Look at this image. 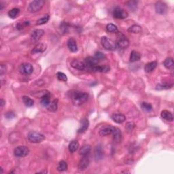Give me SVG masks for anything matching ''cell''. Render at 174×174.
Returning a JSON list of instances; mask_svg holds the SVG:
<instances>
[{"label": "cell", "mask_w": 174, "mask_h": 174, "mask_svg": "<svg viewBox=\"0 0 174 174\" xmlns=\"http://www.w3.org/2000/svg\"><path fill=\"white\" fill-rule=\"evenodd\" d=\"M44 31L42 29H36L34 30V31H32L31 35V38L33 41L34 42H37L40 39L42 38V37L44 36Z\"/></svg>", "instance_id": "16"}, {"label": "cell", "mask_w": 174, "mask_h": 174, "mask_svg": "<svg viewBox=\"0 0 174 174\" xmlns=\"http://www.w3.org/2000/svg\"><path fill=\"white\" fill-rule=\"evenodd\" d=\"M90 163V159L89 157V155H86V156H82V158L78 164V169L80 170H85L89 167Z\"/></svg>", "instance_id": "12"}, {"label": "cell", "mask_w": 174, "mask_h": 174, "mask_svg": "<svg viewBox=\"0 0 174 174\" xmlns=\"http://www.w3.org/2000/svg\"><path fill=\"white\" fill-rule=\"evenodd\" d=\"M128 31L133 34H140L142 31V29L138 24H133L128 29Z\"/></svg>", "instance_id": "30"}, {"label": "cell", "mask_w": 174, "mask_h": 174, "mask_svg": "<svg viewBox=\"0 0 174 174\" xmlns=\"http://www.w3.org/2000/svg\"><path fill=\"white\" fill-rule=\"evenodd\" d=\"M15 116L16 115L14 114V112H8L5 114V117L7 118V119H9V120L12 119V118H14Z\"/></svg>", "instance_id": "45"}, {"label": "cell", "mask_w": 174, "mask_h": 174, "mask_svg": "<svg viewBox=\"0 0 174 174\" xmlns=\"http://www.w3.org/2000/svg\"><path fill=\"white\" fill-rule=\"evenodd\" d=\"M167 4L163 1H157L155 4V10L159 14H165L167 12Z\"/></svg>", "instance_id": "9"}, {"label": "cell", "mask_w": 174, "mask_h": 174, "mask_svg": "<svg viewBox=\"0 0 174 174\" xmlns=\"http://www.w3.org/2000/svg\"><path fill=\"white\" fill-rule=\"evenodd\" d=\"M0 6H1V8H0V10H2V9H3V4H2V3H0Z\"/></svg>", "instance_id": "48"}, {"label": "cell", "mask_w": 174, "mask_h": 174, "mask_svg": "<svg viewBox=\"0 0 174 174\" xmlns=\"http://www.w3.org/2000/svg\"><path fill=\"white\" fill-rule=\"evenodd\" d=\"M163 65L168 69H171L173 68V60L171 57L167 58L163 62Z\"/></svg>", "instance_id": "31"}, {"label": "cell", "mask_w": 174, "mask_h": 174, "mask_svg": "<svg viewBox=\"0 0 174 174\" xmlns=\"http://www.w3.org/2000/svg\"><path fill=\"white\" fill-rule=\"evenodd\" d=\"M50 103V93L47 94V95H44L42 98H41L40 103L41 106L43 107H47Z\"/></svg>", "instance_id": "27"}, {"label": "cell", "mask_w": 174, "mask_h": 174, "mask_svg": "<svg viewBox=\"0 0 174 174\" xmlns=\"http://www.w3.org/2000/svg\"><path fill=\"white\" fill-rule=\"evenodd\" d=\"M101 45L103 46V47L106 50H110V51H114L115 50L116 48V43L112 41V40H110L108 38H107L106 36H103L102 37L101 39Z\"/></svg>", "instance_id": "4"}, {"label": "cell", "mask_w": 174, "mask_h": 174, "mask_svg": "<svg viewBox=\"0 0 174 174\" xmlns=\"http://www.w3.org/2000/svg\"><path fill=\"white\" fill-rule=\"evenodd\" d=\"M29 24V21H23L22 22H19L16 24V29H17L18 30L23 29L24 27H26Z\"/></svg>", "instance_id": "38"}, {"label": "cell", "mask_w": 174, "mask_h": 174, "mask_svg": "<svg viewBox=\"0 0 174 174\" xmlns=\"http://www.w3.org/2000/svg\"><path fill=\"white\" fill-rule=\"evenodd\" d=\"M103 150L101 145H98L95 147L94 150V157L96 161H100L103 158Z\"/></svg>", "instance_id": "14"}, {"label": "cell", "mask_w": 174, "mask_h": 174, "mask_svg": "<svg viewBox=\"0 0 174 174\" xmlns=\"http://www.w3.org/2000/svg\"><path fill=\"white\" fill-rule=\"evenodd\" d=\"M70 65L73 68L78 69V70L82 71L86 68L85 63L82 62V61L78 60V59H73V60L71 62Z\"/></svg>", "instance_id": "13"}, {"label": "cell", "mask_w": 174, "mask_h": 174, "mask_svg": "<svg viewBox=\"0 0 174 174\" xmlns=\"http://www.w3.org/2000/svg\"><path fill=\"white\" fill-rule=\"evenodd\" d=\"M70 97L74 105L80 106L87 101L89 99V95L85 92L74 91L71 93Z\"/></svg>", "instance_id": "1"}, {"label": "cell", "mask_w": 174, "mask_h": 174, "mask_svg": "<svg viewBox=\"0 0 174 174\" xmlns=\"http://www.w3.org/2000/svg\"><path fill=\"white\" fill-rule=\"evenodd\" d=\"M106 29L108 32L110 33H116L118 32V27L117 26L112 23H109L106 26Z\"/></svg>", "instance_id": "37"}, {"label": "cell", "mask_w": 174, "mask_h": 174, "mask_svg": "<svg viewBox=\"0 0 174 174\" xmlns=\"http://www.w3.org/2000/svg\"><path fill=\"white\" fill-rule=\"evenodd\" d=\"M34 71V67L30 63H22L19 67V71L20 73L24 75H30Z\"/></svg>", "instance_id": "8"}, {"label": "cell", "mask_w": 174, "mask_h": 174, "mask_svg": "<svg viewBox=\"0 0 174 174\" xmlns=\"http://www.w3.org/2000/svg\"><path fill=\"white\" fill-rule=\"evenodd\" d=\"M157 66V61H154L152 62H150L145 65L144 70L146 73H150L152 71H154Z\"/></svg>", "instance_id": "22"}, {"label": "cell", "mask_w": 174, "mask_h": 174, "mask_svg": "<svg viewBox=\"0 0 174 174\" xmlns=\"http://www.w3.org/2000/svg\"><path fill=\"white\" fill-rule=\"evenodd\" d=\"M112 119L117 124H122L126 120V116L122 114H114L112 116Z\"/></svg>", "instance_id": "19"}, {"label": "cell", "mask_w": 174, "mask_h": 174, "mask_svg": "<svg viewBox=\"0 0 174 174\" xmlns=\"http://www.w3.org/2000/svg\"><path fill=\"white\" fill-rule=\"evenodd\" d=\"M114 128H115L114 126L111 125H106L103 126V127L100 129L99 132V136L101 137H104L109 136V135H112L114 130Z\"/></svg>", "instance_id": "11"}, {"label": "cell", "mask_w": 174, "mask_h": 174, "mask_svg": "<svg viewBox=\"0 0 174 174\" xmlns=\"http://www.w3.org/2000/svg\"><path fill=\"white\" fill-rule=\"evenodd\" d=\"M29 150L27 146H19L14 149V154L17 157H24L29 154Z\"/></svg>", "instance_id": "6"}, {"label": "cell", "mask_w": 174, "mask_h": 174, "mask_svg": "<svg viewBox=\"0 0 174 174\" xmlns=\"http://www.w3.org/2000/svg\"><path fill=\"white\" fill-rule=\"evenodd\" d=\"M67 167H68V166H67V163L65 162V161H61L59 163L57 169H58L59 171H64L67 170Z\"/></svg>", "instance_id": "36"}, {"label": "cell", "mask_w": 174, "mask_h": 174, "mask_svg": "<svg viewBox=\"0 0 174 174\" xmlns=\"http://www.w3.org/2000/svg\"><path fill=\"white\" fill-rule=\"evenodd\" d=\"M99 61H98L95 57H89L85 59V66L88 67V69L89 70H91L94 67H95L96 65H98Z\"/></svg>", "instance_id": "10"}, {"label": "cell", "mask_w": 174, "mask_h": 174, "mask_svg": "<svg viewBox=\"0 0 174 174\" xmlns=\"http://www.w3.org/2000/svg\"><path fill=\"white\" fill-rule=\"evenodd\" d=\"M128 7L133 10H135L137 8V2L135 1H129L127 3Z\"/></svg>", "instance_id": "44"}, {"label": "cell", "mask_w": 174, "mask_h": 174, "mask_svg": "<svg viewBox=\"0 0 174 174\" xmlns=\"http://www.w3.org/2000/svg\"><path fill=\"white\" fill-rule=\"evenodd\" d=\"M116 44L117 48L121 49V50H124V49L127 48L129 46V41L126 38V37L120 32V36L118 38Z\"/></svg>", "instance_id": "5"}, {"label": "cell", "mask_w": 174, "mask_h": 174, "mask_svg": "<svg viewBox=\"0 0 174 174\" xmlns=\"http://www.w3.org/2000/svg\"><path fill=\"white\" fill-rule=\"evenodd\" d=\"M67 45L68 47L69 50L72 52H75L78 51V46L76 41L74 38H69L67 42Z\"/></svg>", "instance_id": "17"}, {"label": "cell", "mask_w": 174, "mask_h": 174, "mask_svg": "<svg viewBox=\"0 0 174 174\" xmlns=\"http://www.w3.org/2000/svg\"><path fill=\"white\" fill-rule=\"evenodd\" d=\"M91 147L90 145H84L83 146L81 147V148L79 150V154L81 156H86V155H89L91 152Z\"/></svg>", "instance_id": "25"}, {"label": "cell", "mask_w": 174, "mask_h": 174, "mask_svg": "<svg viewBox=\"0 0 174 174\" xmlns=\"http://www.w3.org/2000/svg\"><path fill=\"white\" fill-rule=\"evenodd\" d=\"M48 93H50V92L46 91V90H42V91H40L36 92V93H32L31 95L36 98H42L44 95H46Z\"/></svg>", "instance_id": "34"}, {"label": "cell", "mask_w": 174, "mask_h": 174, "mask_svg": "<svg viewBox=\"0 0 174 174\" xmlns=\"http://www.w3.org/2000/svg\"><path fill=\"white\" fill-rule=\"evenodd\" d=\"M112 136H113V140L116 143H120L122 140V132L120 129L115 127L113 133H112Z\"/></svg>", "instance_id": "21"}, {"label": "cell", "mask_w": 174, "mask_h": 174, "mask_svg": "<svg viewBox=\"0 0 174 174\" xmlns=\"http://www.w3.org/2000/svg\"><path fill=\"white\" fill-rule=\"evenodd\" d=\"M129 14L127 12L120 8H116L113 11V17L116 19H124L127 18Z\"/></svg>", "instance_id": "7"}, {"label": "cell", "mask_w": 174, "mask_h": 174, "mask_svg": "<svg viewBox=\"0 0 174 174\" xmlns=\"http://www.w3.org/2000/svg\"><path fill=\"white\" fill-rule=\"evenodd\" d=\"M1 173H3V169L1 168Z\"/></svg>", "instance_id": "49"}, {"label": "cell", "mask_w": 174, "mask_h": 174, "mask_svg": "<svg viewBox=\"0 0 174 174\" xmlns=\"http://www.w3.org/2000/svg\"><path fill=\"white\" fill-rule=\"evenodd\" d=\"M69 27V25L67 22L63 21L62 22H61V24L60 25V29L61 30V31H62L63 34H65V33H66L67 31V30H68Z\"/></svg>", "instance_id": "41"}, {"label": "cell", "mask_w": 174, "mask_h": 174, "mask_svg": "<svg viewBox=\"0 0 174 174\" xmlns=\"http://www.w3.org/2000/svg\"><path fill=\"white\" fill-rule=\"evenodd\" d=\"M47 110L51 112H55L57 110L58 108V99H55L53 101H50L49 105L46 107Z\"/></svg>", "instance_id": "24"}, {"label": "cell", "mask_w": 174, "mask_h": 174, "mask_svg": "<svg viewBox=\"0 0 174 174\" xmlns=\"http://www.w3.org/2000/svg\"><path fill=\"white\" fill-rule=\"evenodd\" d=\"M57 78H58L59 80H61V81H63V82H66L67 80V75L65 74L63 72H57Z\"/></svg>", "instance_id": "39"}, {"label": "cell", "mask_w": 174, "mask_h": 174, "mask_svg": "<svg viewBox=\"0 0 174 174\" xmlns=\"http://www.w3.org/2000/svg\"><path fill=\"white\" fill-rule=\"evenodd\" d=\"M95 57L98 61H102L106 59V55L101 52H96L95 54Z\"/></svg>", "instance_id": "42"}, {"label": "cell", "mask_w": 174, "mask_h": 174, "mask_svg": "<svg viewBox=\"0 0 174 174\" xmlns=\"http://www.w3.org/2000/svg\"><path fill=\"white\" fill-rule=\"evenodd\" d=\"M161 117H162L163 119L167 120V121H173V114L171 112L168 111V110H163V111L161 112Z\"/></svg>", "instance_id": "23"}, {"label": "cell", "mask_w": 174, "mask_h": 174, "mask_svg": "<svg viewBox=\"0 0 174 174\" xmlns=\"http://www.w3.org/2000/svg\"><path fill=\"white\" fill-rule=\"evenodd\" d=\"M78 147H79L78 142V141L73 140V141H72V142H71L70 144H69V146H68L69 151L71 153L75 152V151L78 149Z\"/></svg>", "instance_id": "28"}, {"label": "cell", "mask_w": 174, "mask_h": 174, "mask_svg": "<svg viewBox=\"0 0 174 174\" xmlns=\"http://www.w3.org/2000/svg\"><path fill=\"white\" fill-rule=\"evenodd\" d=\"M22 101H23L24 105L27 106V107H31L34 104V100L29 97H27V96H23L22 97Z\"/></svg>", "instance_id": "33"}, {"label": "cell", "mask_w": 174, "mask_h": 174, "mask_svg": "<svg viewBox=\"0 0 174 174\" xmlns=\"http://www.w3.org/2000/svg\"><path fill=\"white\" fill-rule=\"evenodd\" d=\"M47 48V46L44 43H39L36 44L31 50L32 54H36V53H42L46 51Z\"/></svg>", "instance_id": "15"}, {"label": "cell", "mask_w": 174, "mask_h": 174, "mask_svg": "<svg viewBox=\"0 0 174 174\" xmlns=\"http://www.w3.org/2000/svg\"><path fill=\"white\" fill-rule=\"evenodd\" d=\"M110 67L107 65H96L95 67H94L93 69H91V71L93 72H100V73H106L110 71Z\"/></svg>", "instance_id": "18"}, {"label": "cell", "mask_w": 174, "mask_h": 174, "mask_svg": "<svg viewBox=\"0 0 174 174\" xmlns=\"http://www.w3.org/2000/svg\"><path fill=\"white\" fill-rule=\"evenodd\" d=\"M27 139L29 142L34 144H38L41 143L45 140V136L42 133L36 132V131H30L27 134Z\"/></svg>", "instance_id": "2"}, {"label": "cell", "mask_w": 174, "mask_h": 174, "mask_svg": "<svg viewBox=\"0 0 174 174\" xmlns=\"http://www.w3.org/2000/svg\"><path fill=\"white\" fill-rule=\"evenodd\" d=\"M141 57L142 56H141V54L140 52H137V51H135V50H132L130 55V59H129L130 62L133 63V62H136V61H139L141 59Z\"/></svg>", "instance_id": "26"}, {"label": "cell", "mask_w": 174, "mask_h": 174, "mask_svg": "<svg viewBox=\"0 0 174 174\" xmlns=\"http://www.w3.org/2000/svg\"><path fill=\"white\" fill-rule=\"evenodd\" d=\"M5 103H6V101H4V99H1V108H3V106H4V105H5Z\"/></svg>", "instance_id": "47"}, {"label": "cell", "mask_w": 174, "mask_h": 174, "mask_svg": "<svg viewBox=\"0 0 174 174\" xmlns=\"http://www.w3.org/2000/svg\"><path fill=\"white\" fill-rule=\"evenodd\" d=\"M141 107H142L143 110H144V111L148 112L152 111L153 110L152 106L151 105L150 103H146V102H142V104H141Z\"/></svg>", "instance_id": "35"}, {"label": "cell", "mask_w": 174, "mask_h": 174, "mask_svg": "<svg viewBox=\"0 0 174 174\" xmlns=\"http://www.w3.org/2000/svg\"><path fill=\"white\" fill-rule=\"evenodd\" d=\"M6 72V66L3 64L0 65V74L3 75Z\"/></svg>", "instance_id": "46"}, {"label": "cell", "mask_w": 174, "mask_h": 174, "mask_svg": "<svg viewBox=\"0 0 174 174\" xmlns=\"http://www.w3.org/2000/svg\"><path fill=\"white\" fill-rule=\"evenodd\" d=\"M80 123V127L78 130V133H82L85 132L89 126V122L87 118H83V119H82Z\"/></svg>", "instance_id": "20"}, {"label": "cell", "mask_w": 174, "mask_h": 174, "mask_svg": "<svg viewBox=\"0 0 174 174\" xmlns=\"http://www.w3.org/2000/svg\"><path fill=\"white\" fill-rule=\"evenodd\" d=\"M45 3V1L43 0H35L31 2L29 4L28 11L31 13H35V12H39L42 9Z\"/></svg>", "instance_id": "3"}, {"label": "cell", "mask_w": 174, "mask_h": 174, "mask_svg": "<svg viewBox=\"0 0 174 174\" xmlns=\"http://www.w3.org/2000/svg\"><path fill=\"white\" fill-rule=\"evenodd\" d=\"M134 128H135V124L133 123V122H127V123H126V129L128 131L131 132L133 130Z\"/></svg>", "instance_id": "43"}, {"label": "cell", "mask_w": 174, "mask_h": 174, "mask_svg": "<svg viewBox=\"0 0 174 174\" xmlns=\"http://www.w3.org/2000/svg\"><path fill=\"white\" fill-rule=\"evenodd\" d=\"M49 19H50V15L49 14H46L43 17L40 18V19L37 20L36 25H42V24H46L48 21Z\"/></svg>", "instance_id": "32"}, {"label": "cell", "mask_w": 174, "mask_h": 174, "mask_svg": "<svg viewBox=\"0 0 174 174\" xmlns=\"http://www.w3.org/2000/svg\"><path fill=\"white\" fill-rule=\"evenodd\" d=\"M20 14V10L17 8H14L10 10L8 12V15L10 18L14 19L18 16V14Z\"/></svg>", "instance_id": "29"}, {"label": "cell", "mask_w": 174, "mask_h": 174, "mask_svg": "<svg viewBox=\"0 0 174 174\" xmlns=\"http://www.w3.org/2000/svg\"><path fill=\"white\" fill-rule=\"evenodd\" d=\"M173 87V85H161V84H159L157 85L156 89L157 90H167L169 89H171Z\"/></svg>", "instance_id": "40"}]
</instances>
